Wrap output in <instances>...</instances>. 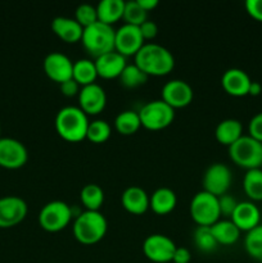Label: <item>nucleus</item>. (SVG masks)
Listing matches in <instances>:
<instances>
[{
    "mask_svg": "<svg viewBox=\"0 0 262 263\" xmlns=\"http://www.w3.org/2000/svg\"><path fill=\"white\" fill-rule=\"evenodd\" d=\"M134 57L136 66L148 76H164L175 67V58L171 51L156 43L144 44Z\"/></svg>",
    "mask_w": 262,
    "mask_h": 263,
    "instance_id": "nucleus-1",
    "label": "nucleus"
},
{
    "mask_svg": "<svg viewBox=\"0 0 262 263\" xmlns=\"http://www.w3.org/2000/svg\"><path fill=\"white\" fill-rule=\"evenodd\" d=\"M55 130L62 139L77 143L86 139L90 121L80 107L67 105L59 109L55 116Z\"/></svg>",
    "mask_w": 262,
    "mask_h": 263,
    "instance_id": "nucleus-2",
    "label": "nucleus"
},
{
    "mask_svg": "<svg viewBox=\"0 0 262 263\" xmlns=\"http://www.w3.org/2000/svg\"><path fill=\"white\" fill-rule=\"evenodd\" d=\"M107 218L99 211H84L77 215L73 223V235L81 244H95L107 234Z\"/></svg>",
    "mask_w": 262,
    "mask_h": 263,
    "instance_id": "nucleus-3",
    "label": "nucleus"
},
{
    "mask_svg": "<svg viewBox=\"0 0 262 263\" xmlns=\"http://www.w3.org/2000/svg\"><path fill=\"white\" fill-rule=\"evenodd\" d=\"M116 30L110 25L97 21L92 25L84 28L82 45L90 55L98 57L115 50Z\"/></svg>",
    "mask_w": 262,
    "mask_h": 263,
    "instance_id": "nucleus-4",
    "label": "nucleus"
},
{
    "mask_svg": "<svg viewBox=\"0 0 262 263\" xmlns=\"http://www.w3.org/2000/svg\"><path fill=\"white\" fill-rule=\"evenodd\" d=\"M231 161L247 171L262 167V143L249 135H243L229 146Z\"/></svg>",
    "mask_w": 262,
    "mask_h": 263,
    "instance_id": "nucleus-5",
    "label": "nucleus"
},
{
    "mask_svg": "<svg viewBox=\"0 0 262 263\" xmlns=\"http://www.w3.org/2000/svg\"><path fill=\"white\" fill-rule=\"evenodd\" d=\"M190 216L198 226H212L221 216L218 197L204 190L198 192L190 202Z\"/></svg>",
    "mask_w": 262,
    "mask_h": 263,
    "instance_id": "nucleus-6",
    "label": "nucleus"
},
{
    "mask_svg": "<svg viewBox=\"0 0 262 263\" xmlns=\"http://www.w3.org/2000/svg\"><path fill=\"white\" fill-rule=\"evenodd\" d=\"M141 126L152 131L169 127L175 118V109L163 100H152L139 110Z\"/></svg>",
    "mask_w": 262,
    "mask_h": 263,
    "instance_id": "nucleus-7",
    "label": "nucleus"
},
{
    "mask_svg": "<svg viewBox=\"0 0 262 263\" xmlns=\"http://www.w3.org/2000/svg\"><path fill=\"white\" fill-rule=\"evenodd\" d=\"M73 212L71 205L62 200H51L41 208L39 213V223L44 230L57 233L67 228Z\"/></svg>",
    "mask_w": 262,
    "mask_h": 263,
    "instance_id": "nucleus-8",
    "label": "nucleus"
},
{
    "mask_svg": "<svg viewBox=\"0 0 262 263\" xmlns=\"http://www.w3.org/2000/svg\"><path fill=\"white\" fill-rule=\"evenodd\" d=\"M233 181V175L226 164L216 162L210 164L203 174V190L215 197L226 194Z\"/></svg>",
    "mask_w": 262,
    "mask_h": 263,
    "instance_id": "nucleus-9",
    "label": "nucleus"
},
{
    "mask_svg": "<svg viewBox=\"0 0 262 263\" xmlns=\"http://www.w3.org/2000/svg\"><path fill=\"white\" fill-rule=\"evenodd\" d=\"M176 246L171 238L163 234H152L143 243V252L146 258L156 263H171Z\"/></svg>",
    "mask_w": 262,
    "mask_h": 263,
    "instance_id": "nucleus-10",
    "label": "nucleus"
},
{
    "mask_svg": "<svg viewBox=\"0 0 262 263\" xmlns=\"http://www.w3.org/2000/svg\"><path fill=\"white\" fill-rule=\"evenodd\" d=\"M28 159L27 148L13 138H0V166L9 170L21 168Z\"/></svg>",
    "mask_w": 262,
    "mask_h": 263,
    "instance_id": "nucleus-11",
    "label": "nucleus"
},
{
    "mask_svg": "<svg viewBox=\"0 0 262 263\" xmlns=\"http://www.w3.org/2000/svg\"><path fill=\"white\" fill-rule=\"evenodd\" d=\"M143 45L144 37L139 26L125 23L118 30H116L115 50L122 54L123 57L135 55Z\"/></svg>",
    "mask_w": 262,
    "mask_h": 263,
    "instance_id": "nucleus-12",
    "label": "nucleus"
},
{
    "mask_svg": "<svg viewBox=\"0 0 262 263\" xmlns=\"http://www.w3.org/2000/svg\"><path fill=\"white\" fill-rule=\"evenodd\" d=\"M27 203L15 195L0 198V228H12L18 225L27 216Z\"/></svg>",
    "mask_w": 262,
    "mask_h": 263,
    "instance_id": "nucleus-13",
    "label": "nucleus"
},
{
    "mask_svg": "<svg viewBox=\"0 0 262 263\" xmlns=\"http://www.w3.org/2000/svg\"><path fill=\"white\" fill-rule=\"evenodd\" d=\"M44 72L53 81L62 82L72 79L73 73V62L61 51H51L44 59Z\"/></svg>",
    "mask_w": 262,
    "mask_h": 263,
    "instance_id": "nucleus-14",
    "label": "nucleus"
},
{
    "mask_svg": "<svg viewBox=\"0 0 262 263\" xmlns=\"http://www.w3.org/2000/svg\"><path fill=\"white\" fill-rule=\"evenodd\" d=\"M193 87L184 80H170L162 87V100L174 109L189 105L193 100Z\"/></svg>",
    "mask_w": 262,
    "mask_h": 263,
    "instance_id": "nucleus-15",
    "label": "nucleus"
},
{
    "mask_svg": "<svg viewBox=\"0 0 262 263\" xmlns=\"http://www.w3.org/2000/svg\"><path fill=\"white\" fill-rule=\"evenodd\" d=\"M79 103L80 108L87 116H95L104 109L107 104V94L99 84L94 82L80 89Z\"/></svg>",
    "mask_w": 262,
    "mask_h": 263,
    "instance_id": "nucleus-16",
    "label": "nucleus"
},
{
    "mask_svg": "<svg viewBox=\"0 0 262 263\" xmlns=\"http://www.w3.org/2000/svg\"><path fill=\"white\" fill-rule=\"evenodd\" d=\"M252 80L246 71L240 68H229L221 77V85L228 94L233 97L248 95L249 85Z\"/></svg>",
    "mask_w": 262,
    "mask_h": 263,
    "instance_id": "nucleus-17",
    "label": "nucleus"
},
{
    "mask_svg": "<svg viewBox=\"0 0 262 263\" xmlns=\"http://www.w3.org/2000/svg\"><path fill=\"white\" fill-rule=\"evenodd\" d=\"M230 220L236 225L240 231H251L259 225L261 212L258 207L252 202H239L235 211L231 215Z\"/></svg>",
    "mask_w": 262,
    "mask_h": 263,
    "instance_id": "nucleus-18",
    "label": "nucleus"
},
{
    "mask_svg": "<svg viewBox=\"0 0 262 263\" xmlns=\"http://www.w3.org/2000/svg\"><path fill=\"white\" fill-rule=\"evenodd\" d=\"M95 67H97L98 76L103 79H116L120 77L123 68L126 67V57L113 50L105 53L103 55L95 58Z\"/></svg>",
    "mask_w": 262,
    "mask_h": 263,
    "instance_id": "nucleus-19",
    "label": "nucleus"
},
{
    "mask_svg": "<svg viewBox=\"0 0 262 263\" xmlns=\"http://www.w3.org/2000/svg\"><path fill=\"white\" fill-rule=\"evenodd\" d=\"M121 203L127 212L133 215H143L149 208V195L140 186L133 185L122 193Z\"/></svg>",
    "mask_w": 262,
    "mask_h": 263,
    "instance_id": "nucleus-20",
    "label": "nucleus"
},
{
    "mask_svg": "<svg viewBox=\"0 0 262 263\" xmlns=\"http://www.w3.org/2000/svg\"><path fill=\"white\" fill-rule=\"evenodd\" d=\"M51 30L66 43H77L81 40L84 27L74 18L55 17L51 21Z\"/></svg>",
    "mask_w": 262,
    "mask_h": 263,
    "instance_id": "nucleus-21",
    "label": "nucleus"
},
{
    "mask_svg": "<svg viewBox=\"0 0 262 263\" xmlns=\"http://www.w3.org/2000/svg\"><path fill=\"white\" fill-rule=\"evenodd\" d=\"M177 198L176 194L170 187H158L154 190L152 197H149V207L157 215H167L176 207Z\"/></svg>",
    "mask_w": 262,
    "mask_h": 263,
    "instance_id": "nucleus-22",
    "label": "nucleus"
},
{
    "mask_svg": "<svg viewBox=\"0 0 262 263\" xmlns=\"http://www.w3.org/2000/svg\"><path fill=\"white\" fill-rule=\"evenodd\" d=\"M215 136L218 143L230 146L231 144H234L239 138L243 136V125L238 120L226 118L216 126Z\"/></svg>",
    "mask_w": 262,
    "mask_h": 263,
    "instance_id": "nucleus-23",
    "label": "nucleus"
},
{
    "mask_svg": "<svg viewBox=\"0 0 262 263\" xmlns=\"http://www.w3.org/2000/svg\"><path fill=\"white\" fill-rule=\"evenodd\" d=\"M123 9H125L123 0H102L97 5L98 21L112 26L122 18Z\"/></svg>",
    "mask_w": 262,
    "mask_h": 263,
    "instance_id": "nucleus-24",
    "label": "nucleus"
},
{
    "mask_svg": "<svg viewBox=\"0 0 262 263\" xmlns=\"http://www.w3.org/2000/svg\"><path fill=\"white\" fill-rule=\"evenodd\" d=\"M211 231H212L216 241L218 244H223V246L234 244L240 236V230L231 220H218L217 222L211 226Z\"/></svg>",
    "mask_w": 262,
    "mask_h": 263,
    "instance_id": "nucleus-25",
    "label": "nucleus"
},
{
    "mask_svg": "<svg viewBox=\"0 0 262 263\" xmlns=\"http://www.w3.org/2000/svg\"><path fill=\"white\" fill-rule=\"evenodd\" d=\"M98 77L97 67H95V62L90 61L87 58L79 59V61L73 62V73H72V79L81 86H86V85L94 84L95 80Z\"/></svg>",
    "mask_w": 262,
    "mask_h": 263,
    "instance_id": "nucleus-26",
    "label": "nucleus"
},
{
    "mask_svg": "<svg viewBox=\"0 0 262 263\" xmlns=\"http://www.w3.org/2000/svg\"><path fill=\"white\" fill-rule=\"evenodd\" d=\"M80 199L86 211H99L104 202V192L97 184H86L80 192Z\"/></svg>",
    "mask_w": 262,
    "mask_h": 263,
    "instance_id": "nucleus-27",
    "label": "nucleus"
},
{
    "mask_svg": "<svg viewBox=\"0 0 262 263\" xmlns=\"http://www.w3.org/2000/svg\"><path fill=\"white\" fill-rule=\"evenodd\" d=\"M115 126L116 130L122 135H133L141 126L139 113L135 110H123L118 113L115 120Z\"/></svg>",
    "mask_w": 262,
    "mask_h": 263,
    "instance_id": "nucleus-28",
    "label": "nucleus"
},
{
    "mask_svg": "<svg viewBox=\"0 0 262 263\" xmlns=\"http://www.w3.org/2000/svg\"><path fill=\"white\" fill-rule=\"evenodd\" d=\"M243 189L252 200H262V170H248L244 175Z\"/></svg>",
    "mask_w": 262,
    "mask_h": 263,
    "instance_id": "nucleus-29",
    "label": "nucleus"
},
{
    "mask_svg": "<svg viewBox=\"0 0 262 263\" xmlns=\"http://www.w3.org/2000/svg\"><path fill=\"white\" fill-rule=\"evenodd\" d=\"M148 74L145 72L141 71L135 63L134 64H126V67L123 68L122 73L120 74V82L125 87L128 89H135V87L141 86V85L145 84L148 81Z\"/></svg>",
    "mask_w": 262,
    "mask_h": 263,
    "instance_id": "nucleus-30",
    "label": "nucleus"
},
{
    "mask_svg": "<svg viewBox=\"0 0 262 263\" xmlns=\"http://www.w3.org/2000/svg\"><path fill=\"white\" fill-rule=\"evenodd\" d=\"M244 248L252 258L262 262V223L247 233L244 238Z\"/></svg>",
    "mask_w": 262,
    "mask_h": 263,
    "instance_id": "nucleus-31",
    "label": "nucleus"
},
{
    "mask_svg": "<svg viewBox=\"0 0 262 263\" xmlns=\"http://www.w3.org/2000/svg\"><path fill=\"white\" fill-rule=\"evenodd\" d=\"M193 239H194L197 248L199 251L205 252V253L215 251L218 246L212 231H211V226H197V229L194 230Z\"/></svg>",
    "mask_w": 262,
    "mask_h": 263,
    "instance_id": "nucleus-32",
    "label": "nucleus"
},
{
    "mask_svg": "<svg viewBox=\"0 0 262 263\" xmlns=\"http://www.w3.org/2000/svg\"><path fill=\"white\" fill-rule=\"evenodd\" d=\"M148 17V12L144 10L138 3V0H128L125 2V9H123L122 18L125 23L134 26H140L144 23Z\"/></svg>",
    "mask_w": 262,
    "mask_h": 263,
    "instance_id": "nucleus-33",
    "label": "nucleus"
},
{
    "mask_svg": "<svg viewBox=\"0 0 262 263\" xmlns=\"http://www.w3.org/2000/svg\"><path fill=\"white\" fill-rule=\"evenodd\" d=\"M110 136V126L107 121L104 120H95L91 121L87 128L86 139L95 144L104 143Z\"/></svg>",
    "mask_w": 262,
    "mask_h": 263,
    "instance_id": "nucleus-34",
    "label": "nucleus"
},
{
    "mask_svg": "<svg viewBox=\"0 0 262 263\" xmlns=\"http://www.w3.org/2000/svg\"><path fill=\"white\" fill-rule=\"evenodd\" d=\"M74 20L82 26V27H87V26L92 25L98 21V13H97V7L91 4H80L76 8V12H74Z\"/></svg>",
    "mask_w": 262,
    "mask_h": 263,
    "instance_id": "nucleus-35",
    "label": "nucleus"
},
{
    "mask_svg": "<svg viewBox=\"0 0 262 263\" xmlns=\"http://www.w3.org/2000/svg\"><path fill=\"white\" fill-rule=\"evenodd\" d=\"M218 205H220V212L221 216H226V217H231L233 212L235 211L238 202H236L235 198L230 194H223L221 197H218Z\"/></svg>",
    "mask_w": 262,
    "mask_h": 263,
    "instance_id": "nucleus-36",
    "label": "nucleus"
},
{
    "mask_svg": "<svg viewBox=\"0 0 262 263\" xmlns=\"http://www.w3.org/2000/svg\"><path fill=\"white\" fill-rule=\"evenodd\" d=\"M249 136L262 143V112L257 113L251 118L248 125Z\"/></svg>",
    "mask_w": 262,
    "mask_h": 263,
    "instance_id": "nucleus-37",
    "label": "nucleus"
},
{
    "mask_svg": "<svg viewBox=\"0 0 262 263\" xmlns=\"http://www.w3.org/2000/svg\"><path fill=\"white\" fill-rule=\"evenodd\" d=\"M246 9L254 20L262 22V0H247Z\"/></svg>",
    "mask_w": 262,
    "mask_h": 263,
    "instance_id": "nucleus-38",
    "label": "nucleus"
},
{
    "mask_svg": "<svg viewBox=\"0 0 262 263\" xmlns=\"http://www.w3.org/2000/svg\"><path fill=\"white\" fill-rule=\"evenodd\" d=\"M139 28H140V32L141 35H143L144 40H149V39L156 37V35L158 33V26H157V23L153 22V21L146 20L145 22L141 23V25L139 26Z\"/></svg>",
    "mask_w": 262,
    "mask_h": 263,
    "instance_id": "nucleus-39",
    "label": "nucleus"
},
{
    "mask_svg": "<svg viewBox=\"0 0 262 263\" xmlns=\"http://www.w3.org/2000/svg\"><path fill=\"white\" fill-rule=\"evenodd\" d=\"M59 85H61V91L64 97L72 98V97H74V95H79L80 85L77 84L73 79L67 80V81L62 82V84H59Z\"/></svg>",
    "mask_w": 262,
    "mask_h": 263,
    "instance_id": "nucleus-40",
    "label": "nucleus"
},
{
    "mask_svg": "<svg viewBox=\"0 0 262 263\" xmlns=\"http://www.w3.org/2000/svg\"><path fill=\"white\" fill-rule=\"evenodd\" d=\"M192 259V254L188 248L184 247H176L174 257H172V263H189Z\"/></svg>",
    "mask_w": 262,
    "mask_h": 263,
    "instance_id": "nucleus-41",
    "label": "nucleus"
},
{
    "mask_svg": "<svg viewBox=\"0 0 262 263\" xmlns=\"http://www.w3.org/2000/svg\"><path fill=\"white\" fill-rule=\"evenodd\" d=\"M138 3L140 4V7L143 8L144 10H153L154 8L158 5V0H138Z\"/></svg>",
    "mask_w": 262,
    "mask_h": 263,
    "instance_id": "nucleus-42",
    "label": "nucleus"
},
{
    "mask_svg": "<svg viewBox=\"0 0 262 263\" xmlns=\"http://www.w3.org/2000/svg\"><path fill=\"white\" fill-rule=\"evenodd\" d=\"M262 92V85L257 81H252L251 85H249V90L248 94L253 95V97H257Z\"/></svg>",
    "mask_w": 262,
    "mask_h": 263,
    "instance_id": "nucleus-43",
    "label": "nucleus"
},
{
    "mask_svg": "<svg viewBox=\"0 0 262 263\" xmlns=\"http://www.w3.org/2000/svg\"><path fill=\"white\" fill-rule=\"evenodd\" d=\"M0 133H2V128H0Z\"/></svg>",
    "mask_w": 262,
    "mask_h": 263,
    "instance_id": "nucleus-44",
    "label": "nucleus"
}]
</instances>
